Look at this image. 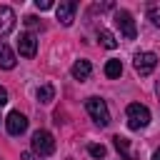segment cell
<instances>
[{
	"mask_svg": "<svg viewBox=\"0 0 160 160\" xmlns=\"http://www.w3.org/2000/svg\"><path fill=\"white\" fill-rule=\"evenodd\" d=\"M98 40H100V45L108 48V50L118 48V40H115V35H112L110 30H98Z\"/></svg>",
	"mask_w": 160,
	"mask_h": 160,
	"instance_id": "obj_12",
	"label": "cell"
},
{
	"mask_svg": "<svg viewBox=\"0 0 160 160\" xmlns=\"http://www.w3.org/2000/svg\"><path fill=\"white\" fill-rule=\"evenodd\" d=\"M125 115H128L130 130H140V128H145L150 122V110L145 105H140V102H130L128 110H125Z\"/></svg>",
	"mask_w": 160,
	"mask_h": 160,
	"instance_id": "obj_2",
	"label": "cell"
},
{
	"mask_svg": "<svg viewBox=\"0 0 160 160\" xmlns=\"http://www.w3.org/2000/svg\"><path fill=\"white\" fill-rule=\"evenodd\" d=\"M90 72H92L90 60H75V65H72V78L75 80H88Z\"/></svg>",
	"mask_w": 160,
	"mask_h": 160,
	"instance_id": "obj_11",
	"label": "cell"
},
{
	"mask_svg": "<svg viewBox=\"0 0 160 160\" xmlns=\"http://www.w3.org/2000/svg\"><path fill=\"white\" fill-rule=\"evenodd\" d=\"M85 110H88V115H90V118H92V120H95L100 128L110 125V110H108L105 100H100V98H88Z\"/></svg>",
	"mask_w": 160,
	"mask_h": 160,
	"instance_id": "obj_1",
	"label": "cell"
},
{
	"mask_svg": "<svg viewBox=\"0 0 160 160\" xmlns=\"http://www.w3.org/2000/svg\"><path fill=\"white\" fill-rule=\"evenodd\" d=\"M75 10H78V2L75 0H62L58 8H55V15H58V20H60V25H72V20H75Z\"/></svg>",
	"mask_w": 160,
	"mask_h": 160,
	"instance_id": "obj_7",
	"label": "cell"
},
{
	"mask_svg": "<svg viewBox=\"0 0 160 160\" xmlns=\"http://www.w3.org/2000/svg\"><path fill=\"white\" fill-rule=\"evenodd\" d=\"M35 8L38 10H50L52 8V0H35Z\"/></svg>",
	"mask_w": 160,
	"mask_h": 160,
	"instance_id": "obj_19",
	"label": "cell"
},
{
	"mask_svg": "<svg viewBox=\"0 0 160 160\" xmlns=\"http://www.w3.org/2000/svg\"><path fill=\"white\" fill-rule=\"evenodd\" d=\"M12 28H15V10L10 5H0V38L12 32Z\"/></svg>",
	"mask_w": 160,
	"mask_h": 160,
	"instance_id": "obj_8",
	"label": "cell"
},
{
	"mask_svg": "<svg viewBox=\"0 0 160 160\" xmlns=\"http://www.w3.org/2000/svg\"><path fill=\"white\" fill-rule=\"evenodd\" d=\"M112 145H115V150H118V152H122V155H125V160H132V155H130V145H128V138L115 135V138H112Z\"/></svg>",
	"mask_w": 160,
	"mask_h": 160,
	"instance_id": "obj_14",
	"label": "cell"
},
{
	"mask_svg": "<svg viewBox=\"0 0 160 160\" xmlns=\"http://www.w3.org/2000/svg\"><path fill=\"white\" fill-rule=\"evenodd\" d=\"M18 50H20L22 58H32L35 50H38V40H35V35H32V32H22V35L18 38Z\"/></svg>",
	"mask_w": 160,
	"mask_h": 160,
	"instance_id": "obj_9",
	"label": "cell"
},
{
	"mask_svg": "<svg viewBox=\"0 0 160 160\" xmlns=\"http://www.w3.org/2000/svg\"><path fill=\"white\" fill-rule=\"evenodd\" d=\"M5 102H8V90L0 85V105H5Z\"/></svg>",
	"mask_w": 160,
	"mask_h": 160,
	"instance_id": "obj_20",
	"label": "cell"
},
{
	"mask_svg": "<svg viewBox=\"0 0 160 160\" xmlns=\"http://www.w3.org/2000/svg\"><path fill=\"white\" fill-rule=\"evenodd\" d=\"M88 152L92 155V158H105V145H98V142H92V145H88Z\"/></svg>",
	"mask_w": 160,
	"mask_h": 160,
	"instance_id": "obj_17",
	"label": "cell"
},
{
	"mask_svg": "<svg viewBox=\"0 0 160 160\" xmlns=\"http://www.w3.org/2000/svg\"><path fill=\"white\" fill-rule=\"evenodd\" d=\"M15 62H18V60H15V52L10 50V45H8V42H2V40H0V68L12 70V68H15Z\"/></svg>",
	"mask_w": 160,
	"mask_h": 160,
	"instance_id": "obj_10",
	"label": "cell"
},
{
	"mask_svg": "<svg viewBox=\"0 0 160 160\" xmlns=\"http://www.w3.org/2000/svg\"><path fill=\"white\" fill-rule=\"evenodd\" d=\"M115 25L120 28V32L128 38V40H135L138 30H135V20L128 10H115Z\"/></svg>",
	"mask_w": 160,
	"mask_h": 160,
	"instance_id": "obj_5",
	"label": "cell"
},
{
	"mask_svg": "<svg viewBox=\"0 0 160 160\" xmlns=\"http://www.w3.org/2000/svg\"><path fill=\"white\" fill-rule=\"evenodd\" d=\"M148 18L152 20V25H158V28H160V0L148 5Z\"/></svg>",
	"mask_w": 160,
	"mask_h": 160,
	"instance_id": "obj_16",
	"label": "cell"
},
{
	"mask_svg": "<svg viewBox=\"0 0 160 160\" xmlns=\"http://www.w3.org/2000/svg\"><path fill=\"white\" fill-rule=\"evenodd\" d=\"M32 152L35 155H52L55 152V138L48 132V130H38V132H32Z\"/></svg>",
	"mask_w": 160,
	"mask_h": 160,
	"instance_id": "obj_3",
	"label": "cell"
},
{
	"mask_svg": "<svg viewBox=\"0 0 160 160\" xmlns=\"http://www.w3.org/2000/svg\"><path fill=\"white\" fill-rule=\"evenodd\" d=\"M105 75L108 78H120L122 75V62L120 60H108L105 62Z\"/></svg>",
	"mask_w": 160,
	"mask_h": 160,
	"instance_id": "obj_15",
	"label": "cell"
},
{
	"mask_svg": "<svg viewBox=\"0 0 160 160\" xmlns=\"http://www.w3.org/2000/svg\"><path fill=\"white\" fill-rule=\"evenodd\" d=\"M20 158H22V160H40V158H38V155H35V152H22V155H20Z\"/></svg>",
	"mask_w": 160,
	"mask_h": 160,
	"instance_id": "obj_21",
	"label": "cell"
},
{
	"mask_svg": "<svg viewBox=\"0 0 160 160\" xmlns=\"http://www.w3.org/2000/svg\"><path fill=\"white\" fill-rule=\"evenodd\" d=\"M5 128L10 135H22L28 130V118L20 112V110H12L8 118H5Z\"/></svg>",
	"mask_w": 160,
	"mask_h": 160,
	"instance_id": "obj_6",
	"label": "cell"
},
{
	"mask_svg": "<svg viewBox=\"0 0 160 160\" xmlns=\"http://www.w3.org/2000/svg\"><path fill=\"white\" fill-rule=\"evenodd\" d=\"M152 160H160V148L155 150V155H152Z\"/></svg>",
	"mask_w": 160,
	"mask_h": 160,
	"instance_id": "obj_22",
	"label": "cell"
},
{
	"mask_svg": "<svg viewBox=\"0 0 160 160\" xmlns=\"http://www.w3.org/2000/svg\"><path fill=\"white\" fill-rule=\"evenodd\" d=\"M155 65H158V55L155 52H138L132 58V68H135L138 75H150L155 70Z\"/></svg>",
	"mask_w": 160,
	"mask_h": 160,
	"instance_id": "obj_4",
	"label": "cell"
},
{
	"mask_svg": "<svg viewBox=\"0 0 160 160\" xmlns=\"http://www.w3.org/2000/svg\"><path fill=\"white\" fill-rule=\"evenodd\" d=\"M52 98H55V88H52L50 82H45V85L38 88V100H40V102L48 105V102H52Z\"/></svg>",
	"mask_w": 160,
	"mask_h": 160,
	"instance_id": "obj_13",
	"label": "cell"
},
{
	"mask_svg": "<svg viewBox=\"0 0 160 160\" xmlns=\"http://www.w3.org/2000/svg\"><path fill=\"white\" fill-rule=\"evenodd\" d=\"M25 25H28L30 30H42V22H40L35 15H28V18H25Z\"/></svg>",
	"mask_w": 160,
	"mask_h": 160,
	"instance_id": "obj_18",
	"label": "cell"
}]
</instances>
